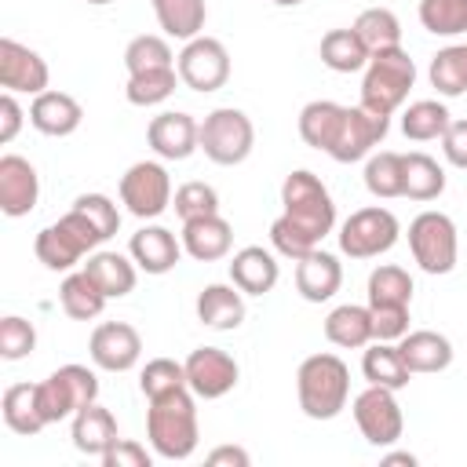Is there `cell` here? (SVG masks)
<instances>
[{
    "label": "cell",
    "instance_id": "1",
    "mask_svg": "<svg viewBox=\"0 0 467 467\" xmlns=\"http://www.w3.org/2000/svg\"><path fill=\"white\" fill-rule=\"evenodd\" d=\"M281 204H285V212L270 223V244L285 259L299 263L303 255H310L332 234L336 204H332V193L325 190V182L306 168L285 175Z\"/></svg>",
    "mask_w": 467,
    "mask_h": 467
},
{
    "label": "cell",
    "instance_id": "2",
    "mask_svg": "<svg viewBox=\"0 0 467 467\" xmlns=\"http://www.w3.org/2000/svg\"><path fill=\"white\" fill-rule=\"evenodd\" d=\"M387 128H390V117H379L361 102L339 106L328 99H314L299 109V139L339 164H354L368 157L372 146L383 142Z\"/></svg>",
    "mask_w": 467,
    "mask_h": 467
},
{
    "label": "cell",
    "instance_id": "3",
    "mask_svg": "<svg viewBox=\"0 0 467 467\" xmlns=\"http://www.w3.org/2000/svg\"><path fill=\"white\" fill-rule=\"evenodd\" d=\"M197 394L190 387H179L171 394H161L150 401L146 412V438L161 460H190L197 449Z\"/></svg>",
    "mask_w": 467,
    "mask_h": 467
},
{
    "label": "cell",
    "instance_id": "4",
    "mask_svg": "<svg viewBox=\"0 0 467 467\" xmlns=\"http://www.w3.org/2000/svg\"><path fill=\"white\" fill-rule=\"evenodd\" d=\"M299 409L310 420H336L350 398V368L336 354H310L296 372Z\"/></svg>",
    "mask_w": 467,
    "mask_h": 467
},
{
    "label": "cell",
    "instance_id": "5",
    "mask_svg": "<svg viewBox=\"0 0 467 467\" xmlns=\"http://www.w3.org/2000/svg\"><path fill=\"white\" fill-rule=\"evenodd\" d=\"M412 84H416V62L409 58L405 47L376 51V55H368V66H365L361 106L379 117H390L394 109H401Z\"/></svg>",
    "mask_w": 467,
    "mask_h": 467
},
{
    "label": "cell",
    "instance_id": "6",
    "mask_svg": "<svg viewBox=\"0 0 467 467\" xmlns=\"http://www.w3.org/2000/svg\"><path fill=\"white\" fill-rule=\"evenodd\" d=\"M99 244H102V234H99L77 208H69L58 223H51V226H44V230L36 234L33 252H36V259H40L47 270H69V266H77L84 255H91Z\"/></svg>",
    "mask_w": 467,
    "mask_h": 467
},
{
    "label": "cell",
    "instance_id": "7",
    "mask_svg": "<svg viewBox=\"0 0 467 467\" xmlns=\"http://www.w3.org/2000/svg\"><path fill=\"white\" fill-rule=\"evenodd\" d=\"M252 146H255V128L244 109L219 106L201 120V150L212 164L234 168V164L248 161Z\"/></svg>",
    "mask_w": 467,
    "mask_h": 467
},
{
    "label": "cell",
    "instance_id": "8",
    "mask_svg": "<svg viewBox=\"0 0 467 467\" xmlns=\"http://www.w3.org/2000/svg\"><path fill=\"white\" fill-rule=\"evenodd\" d=\"M398 234H401L398 215L390 208L368 204V208H358L343 219L339 252L350 255V259H376V255H383L398 244Z\"/></svg>",
    "mask_w": 467,
    "mask_h": 467
},
{
    "label": "cell",
    "instance_id": "9",
    "mask_svg": "<svg viewBox=\"0 0 467 467\" xmlns=\"http://www.w3.org/2000/svg\"><path fill=\"white\" fill-rule=\"evenodd\" d=\"M40 412L47 423H58L66 416H77L84 405L99 398V376L88 365H62L44 383H36Z\"/></svg>",
    "mask_w": 467,
    "mask_h": 467
},
{
    "label": "cell",
    "instance_id": "10",
    "mask_svg": "<svg viewBox=\"0 0 467 467\" xmlns=\"http://www.w3.org/2000/svg\"><path fill=\"white\" fill-rule=\"evenodd\" d=\"M409 248H412V259L420 263V270L449 274L456 266V255H460L456 223L445 212H420L409 223Z\"/></svg>",
    "mask_w": 467,
    "mask_h": 467
},
{
    "label": "cell",
    "instance_id": "11",
    "mask_svg": "<svg viewBox=\"0 0 467 467\" xmlns=\"http://www.w3.org/2000/svg\"><path fill=\"white\" fill-rule=\"evenodd\" d=\"M175 69H179V80L190 91L208 95V91H219L230 80V55H226L223 40H215V36H193L179 51Z\"/></svg>",
    "mask_w": 467,
    "mask_h": 467
},
{
    "label": "cell",
    "instance_id": "12",
    "mask_svg": "<svg viewBox=\"0 0 467 467\" xmlns=\"http://www.w3.org/2000/svg\"><path fill=\"white\" fill-rule=\"evenodd\" d=\"M354 423L361 431V438L376 449H387L401 438L405 431V416H401V405L394 398V390L387 387H365L358 398H354Z\"/></svg>",
    "mask_w": 467,
    "mask_h": 467
},
{
    "label": "cell",
    "instance_id": "13",
    "mask_svg": "<svg viewBox=\"0 0 467 467\" xmlns=\"http://www.w3.org/2000/svg\"><path fill=\"white\" fill-rule=\"evenodd\" d=\"M120 201L135 219H157L171 204V175L157 161H139L120 175Z\"/></svg>",
    "mask_w": 467,
    "mask_h": 467
},
{
    "label": "cell",
    "instance_id": "14",
    "mask_svg": "<svg viewBox=\"0 0 467 467\" xmlns=\"http://www.w3.org/2000/svg\"><path fill=\"white\" fill-rule=\"evenodd\" d=\"M182 365H186V387L204 401L230 394L241 376L237 361L223 347H197V350H190V358Z\"/></svg>",
    "mask_w": 467,
    "mask_h": 467
},
{
    "label": "cell",
    "instance_id": "15",
    "mask_svg": "<svg viewBox=\"0 0 467 467\" xmlns=\"http://www.w3.org/2000/svg\"><path fill=\"white\" fill-rule=\"evenodd\" d=\"M88 350H91V361L102 372H128L142 358V336L128 321H102L91 332Z\"/></svg>",
    "mask_w": 467,
    "mask_h": 467
},
{
    "label": "cell",
    "instance_id": "16",
    "mask_svg": "<svg viewBox=\"0 0 467 467\" xmlns=\"http://www.w3.org/2000/svg\"><path fill=\"white\" fill-rule=\"evenodd\" d=\"M146 142L164 161H186L193 150H201V124L182 109H164L150 120Z\"/></svg>",
    "mask_w": 467,
    "mask_h": 467
},
{
    "label": "cell",
    "instance_id": "17",
    "mask_svg": "<svg viewBox=\"0 0 467 467\" xmlns=\"http://www.w3.org/2000/svg\"><path fill=\"white\" fill-rule=\"evenodd\" d=\"M47 80H51V69L33 47H26L11 36L0 40V84L7 91L40 95V91H47Z\"/></svg>",
    "mask_w": 467,
    "mask_h": 467
},
{
    "label": "cell",
    "instance_id": "18",
    "mask_svg": "<svg viewBox=\"0 0 467 467\" xmlns=\"http://www.w3.org/2000/svg\"><path fill=\"white\" fill-rule=\"evenodd\" d=\"M36 201H40L36 168L18 153H4L0 157V212L7 219H22L36 208Z\"/></svg>",
    "mask_w": 467,
    "mask_h": 467
},
{
    "label": "cell",
    "instance_id": "19",
    "mask_svg": "<svg viewBox=\"0 0 467 467\" xmlns=\"http://www.w3.org/2000/svg\"><path fill=\"white\" fill-rule=\"evenodd\" d=\"M84 120V106L66 95V91H40L33 95V106H29V124L40 131V135H51V139H66L80 128Z\"/></svg>",
    "mask_w": 467,
    "mask_h": 467
},
{
    "label": "cell",
    "instance_id": "20",
    "mask_svg": "<svg viewBox=\"0 0 467 467\" xmlns=\"http://www.w3.org/2000/svg\"><path fill=\"white\" fill-rule=\"evenodd\" d=\"M230 244H234V226L219 212L182 223V252L190 259H197V263L226 259L230 255Z\"/></svg>",
    "mask_w": 467,
    "mask_h": 467
},
{
    "label": "cell",
    "instance_id": "21",
    "mask_svg": "<svg viewBox=\"0 0 467 467\" xmlns=\"http://www.w3.org/2000/svg\"><path fill=\"white\" fill-rule=\"evenodd\" d=\"M128 255L146 274H168L179 263V255H182V241L168 226H142V230L131 234Z\"/></svg>",
    "mask_w": 467,
    "mask_h": 467
},
{
    "label": "cell",
    "instance_id": "22",
    "mask_svg": "<svg viewBox=\"0 0 467 467\" xmlns=\"http://www.w3.org/2000/svg\"><path fill=\"white\" fill-rule=\"evenodd\" d=\"M339 285H343V266H339V259H336L332 252L314 248L310 255H303V259L296 263V288H299V296H303L306 303H325V299H332V296L339 292Z\"/></svg>",
    "mask_w": 467,
    "mask_h": 467
},
{
    "label": "cell",
    "instance_id": "23",
    "mask_svg": "<svg viewBox=\"0 0 467 467\" xmlns=\"http://www.w3.org/2000/svg\"><path fill=\"white\" fill-rule=\"evenodd\" d=\"M277 277H281L277 259L259 244H248V248L234 252V259H230V281L244 296H266L277 285Z\"/></svg>",
    "mask_w": 467,
    "mask_h": 467
},
{
    "label": "cell",
    "instance_id": "24",
    "mask_svg": "<svg viewBox=\"0 0 467 467\" xmlns=\"http://www.w3.org/2000/svg\"><path fill=\"white\" fill-rule=\"evenodd\" d=\"M398 354L409 365V372H441L452 365V343L434 328H416L398 339Z\"/></svg>",
    "mask_w": 467,
    "mask_h": 467
},
{
    "label": "cell",
    "instance_id": "25",
    "mask_svg": "<svg viewBox=\"0 0 467 467\" xmlns=\"http://www.w3.org/2000/svg\"><path fill=\"white\" fill-rule=\"evenodd\" d=\"M197 321L215 328V332H230L244 321V292L230 281V285H204L197 296Z\"/></svg>",
    "mask_w": 467,
    "mask_h": 467
},
{
    "label": "cell",
    "instance_id": "26",
    "mask_svg": "<svg viewBox=\"0 0 467 467\" xmlns=\"http://www.w3.org/2000/svg\"><path fill=\"white\" fill-rule=\"evenodd\" d=\"M117 438H120V434H117V420H113V412H109L106 405L91 401V405H84V409L73 416V445H77V452L102 460V452H106Z\"/></svg>",
    "mask_w": 467,
    "mask_h": 467
},
{
    "label": "cell",
    "instance_id": "27",
    "mask_svg": "<svg viewBox=\"0 0 467 467\" xmlns=\"http://www.w3.org/2000/svg\"><path fill=\"white\" fill-rule=\"evenodd\" d=\"M325 339L332 347H343V350H361L368 347L376 336H372V310L368 306H358V303H343L336 306L328 317H325Z\"/></svg>",
    "mask_w": 467,
    "mask_h": 467
},
{
    "label": "cell",
    "instance_id": "28",
    "mask_svg": "<svg viewBox=\"0 0 467 467\" xmlns=\"http://www.w3.org/2000/svg\"><path fill=\"white\" fill-rule=\"evenodd\" d=\"M84 274L102 288L106 299H120L135 288L139 274H135V259L120 255V252H91L84 263Z\"/></svg>",
    "mask_w": 467,
    "mask_h": 467
},
{
    "label": "cell",
    "instance_id": "29",
    "mask_svg": "<svg viewBox=\"0 0 467 467\" xmlns=\"http://www.w3.org/2000/svg\"><path fill=\"white\" fill-rule=\"evenodd\" d=\"M0 409H4V423L15 431V434H40L47 427L44 412H40V398H36V383H11L0 398Z\"/></svg>",
    "mask_w": 467,
    "mask_h": 467
},
{
    "label": "cell",
    "instance_id": "30",
    "mask_svg": "<svg viewBox=\"0 0 467 467\" xmlns=\"http://www.w3.org/2000/svg\"><path fill=\"white\" fill-rule=\"evenodd\" d=\"M150 4H153L157 26L164 29V36H175V40L201 36L204 18H208L204 0H150Z\"/></svg>",
    "mask_w": 467,
    "mask_h": 467
},
{
    "label": "cell",
    "instance_id": "31",
    "mask_svg": "<svg viewBox=\"0 0 467 467\" xmlns=\"http://www.w3.org/2000/svg\"><path fill=\"white\" fill-rule=\"evenodd\" d=\"M361 372H365V379L372 383V387H387V390H401V387H409V365L401 361V354H398V347L394 343H383V339H376L365 354H361Z\"/></svg>",
    "mask_w": 467,
    "mask_h": 467
},
{
    "label": "cell",
    "instance_id": "32",
    "mask_svg": "<svg viewBox=\"0 0 467 467\" xmlns=\"http://www.w3.org/2000/svg\"><path fill=\"white\" fill-rule=\"evenodd\" d=\"M321 62L332 69V73H358L368 66V47L361 44V36L350 29H328L321 36Z\"/></svg>",
    "mask_w": 467,
    "mask_h": 467
},
{
    "label": "cell",
    "instance_id": "33",
    "mask_svg": "<svg viewBox=\"0 0 467 467\" xmlns=\"http://www.w3.org/2000/svg\"><path fill=\"white\" fill-rule=\"evenodd\" d=\"M365 190L379 201L405 197V153L379 150L365 161Z\"/></svg>",
    "mask_w": 467,
    "mask_h": 467
},
{
    "label": "cell",
    "instance_id": "34",
    "mask_svg": "<svg viewBox=\"0 0 467 467\" xmlns=\"http://www.w3.org/2000/svg\"><path fill=\"white\" fill-rule=\"evenodd\" d=\"M58 303L73 321H91L102 314L106 296L84 270H77V274H66V281L58 285Z\"/></svg>",
    "mask_w": 467,
    "mask_h": 467
},
{
    "label": "cell",
    "instance_id": "35",
    "mask_svg": "<svg viewBox=\"0 0 467 467\" xmlns=\"http://www.w3.org/2000/svg\"><path fill=\"white\" fill-rule=\"evenodd\" d=\"M354 33L361 36V44L368 47V55L376 51H390L401 47V22L390 7H365L354 18Z\"/></svg>",
    "mask_w": 467,
    "mask_h": 467
},
{
    "label": "cell",
    "instance_id": "36",
    "mask_svg": "<svg viewBox=\"0 0 467 467\" xmlns=\"http://www.w3.org/2000/svg\"><path fill=\"white\" fill-rule=\"evenodd\" d=\"M449 109H445V102H438V99H420V102H412L405 113H401V131H405V139H412V142H431V139H441L445 135V128H449Z\"/></svg>",
    "mask_w": 467,
    "mask_h": 467
},
{
    "label": "cell",
    "instance_id": "37",
    "mask_svg": "<svg viewBox=\"0 0 467 467\" xmlns=\"http://www.w3.org/2000/svg\"><path fill=\"white\" fill-rule=\"evenodd\" d=\"M412 303V277L409 270L383 263L368 274V306H409Z\"/></svg>",
    "mask_w": 467,
    "mask_h": 467
},
{
    "label": "cell",
    "instance_id": "38",
    "mask_svg": "<svg viewBox=\"0 0 467 467\" xmlns=\"http://www.w3.org/2000/svg\"><path fill=\"white\" fill-rule=\"evenodd\" d=\"M431 84L438 88V95L445 99H456L467 91V44H452V47H441L434 58H431Z\"/></svg>",
    "mask_w": 467,
    "mask_h": 467
},
{
    "label": "cell",
    "instance_id": "39",
    "mask_svg": "<svg viewBox=\"0 0 467 467\" xmlns=\"http://www.w3.org/2000/svg\"><path fill=\"white\" fill-rule=\"evenodd\" d=\"M445 190V171L427 153H405V197L409 201H434Z\"/></svg>",
    "mask_w": 467,
    "mask_h": 467
},
{
    "label": "cell",
    "instance_id": "40",
    "mask_svg": "<svg viewBox=\"0 0 467 467\" xmlns=\"http://www.w3.org/2000/svg\"><path fill=\"white\" fill-rule=\"evenodd\" d=\"M420 26L434 36L467 33V0H420Z\"/></svg>",
    "mask_w": 467,
    "mask_h": 467
},
{
    "label": "cell",
    "instance_id": "41",
    "mask_svg": "<svg viewBox=\"0 0 467 467\" xmlns=\"http://www.w3.org/2000/svg\"><path fill=\"white\" fill-rule=\"evenodd\" d=\"M175 84H179V69L175 66H168V69H146V73H131L128 77L124 95H128L131 106H157V102H164L175 91Z\"/></svg>",
    "mask_w": 467,
    "mask_h": 467
},
{
    "label": "cell",
    "instance_id": "42",
    "mask_svg": "<svg viewBox=\"0 0 467 467\" xmlns=\"http://www.w3.org/2000/svg\"><path fill=\"white\" fill-rule=\"evenodd\" d=\"M124 66H128V77L131 73H146V69H168V66H175V55H171L164 36L142 33L124 47Z\"/></svg>",
    "mask_w": 467,
    "mask_h": 467
},
{
    "label": "cell",
    "instance_id": "43",
    "mask_svg": "<svg viewBox=\"0 0 467 467\" xmlns=\"http://www.w3.org/2000/svg\"><path fill=\"white\" fill-rule=\"evenodd\" d=\"M179 387H186V365H179L171 358H153L139 372V390L146 394V401H153L161 394H171Z\"/></svg>",
    "mask_w": 467,
    "mask_h": 467
},
{
    "label": "cell",
    "instance_id": "44",
    "mask_svg": "<svg viewBox=\"0 0 467 467\" xmlns=\"http://www.w3.org/2000/svg\"><path fill=\"white\" fill-rule=\"evenodd\" d=\"M171 204H175V215L186 223V219H201V215H215L219 212V193H215V186H208V182H182L179 190H175V197H171Z\"/></svg>",
    "mask_w": 467,
    "mask_h": 467
},
{
    "label": "cell",
    "instance_id": "45",
    "mask_svg": "<svg viewBox=\"0 0 467 467\" xmlns=\"http://www.w3.org/2000/svg\"><path fill=\"white\" fill-rule=\"evenodd\" d=\"M33 347H36V328L26 317L18 314L0 317V358L4 361H22L33 354Z\"/></svg>",
    "mask_w": 467,
    "mask_h": 467
},
{
    "label": "cell",
    "instance_id": "46",
    "mask_svg": "<svg viewBox=\"0 0 467 467\" xmlns=\"http://www.w3.org/2000/svg\"><path fill=\"white\" fill-rule=\"evenodd\" d=\"M73 208L102 234V241H109V237L120 230V212H117V204H113L106 193H80V197L73 201Z\"/></svg>",
    "mask_w": 467,
    "mask_h": 467
},
{
    "label": "cell",
    "instance_id": "47",
    "mask_svg": "<svg viewBox=\"0 0 467 467\" xmlns=\"http://www.w3.org/2000/svg\"><path fill=\"white\" fill-rule=\"evenodd\" d=\"M372 310V336L383 343H398L409 332V306H368Z\"/></svg>",
    "mask_w": 467,
    "mask_h": 467
},
{
    "label": "cell",
    "instance_id": "48",
    "mask_svg": "<svg viewBox=\"0 0 467 467\" xmlns=\"http://www.w3.org/2000/svg\"><path fill=\"white\" fill-rule=\"evenodd\" d=\"M153 456L146 452V445L131 441V438H117L106 452H102V467H150Z\"/></svg>",
    "mask_w": 467,
    "mask_h": 467
},
{
    "label": "cell",
    "instance_id": "49",
    "mask_svg": "<svg viewBox=\"0 0 467 467\" xmlns=\"http://www.w3.org/2000/svg\"><path fill=\"white\" fill-rule=\"evenodd\" d=\"M441 150L452 168L467 171V120H449V128L441 135Z\"/></svg>",
    "mask_w": 467,
    "mask_h": 467
},
{
    "label": "cell",
    "instance_id": "50",
    "mask_svg": "<svg viewBox=\"0 0 467 467\" xmlns=\"http://www.w3.org/2000/svg\"><path fill=\"white\" fill-rule=\"evenodd\" d=\"M22 117H26V113H22L18 99H15V91H4V95H0V142H4V146L18 135Z\"/></svg>",
    "mask_w": 467,
    "mask_h": 467
},
{
    "label": "cell",
    "instance_id": "51",
    "mask_svg": "<svg viewBox=\"0 0 467 467\" xmlns=\"http://www.w3.org/2000/svg\"><path fill=\"white\" fill-rule=\"evenodd\" d=\"M208 463H212V467H219V463L248 467V463H252V456H248L244 449H237V445H219V449H212V452H208Z\"/></svg>",
    "mask_w": 467,
    "mask_h": 467
},
{
    "label": "cell",
    "instance_id": "52",
    "mask_svg": "<svg viewBox=\"0 0 467 467\" xmlns=\"http://www.w3.org/2000/svg\"><path fill=\"white\" fill-rule=\"evenodd\" d=\"M383 463H387V467H394V463L416 467V456H412V452H387V456H383Z\"/></svg>",
    "mask_w": 467,
    "mask_h": 467
},
{
    "label": "cell",
    "instance_id": "53",
    "mask_svg": "<svg viewBox=\"0 0 467 467\" xmlns=\"http://www.w3.org/2000/svg\"><path fill=\"white\" fill-rule=\"evenodd\" d=\"M270 4H281V7H296V4H303V0H270Z\"/></svg>",
    "mask_w": 467,
    "mask_h": 467
},
{
    "label": "cell",
    "instance_id": "54",
    "mask_svg": "<svg viewBox=\"0 0 467 467\" xmlns=\"http://www.w3.org/2000/svg\"><path fill=\"white\" fill-rule=\"evenodd\" d=\"M88 4H95V7H102V4H113V0H88Z\"/></svg>",
    "mask_w": 467,
    "mask_h": 467
}]
</instances>
